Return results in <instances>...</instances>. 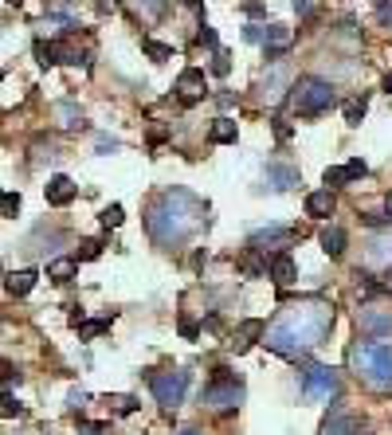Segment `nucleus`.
<instances>
[{"instance_id": "44", "label": "nucleus", "mask_w": 392, "mask_h": 435, "mask_svg": "<svg viewBox=\"0 0 392 435\" xmlns=\"http://www.w3.org/2000/svg\"><path fill=\"white\" fill-rule=\"evenodd\" d=\"M384 224H392V193H389V200H384Z\"/></svg>"}, {"instance_id": "23", "label": "nucleus", "mask_w": 392, "mask_h": 435, "mask_svg": "<svg viewBox=\"0 0 392 435\" xmlns=\"http://www.w3.org/2000/svg\"><path fill=\"white\" fill-rule=\"evenodd\" d=\"M365 110H369V98L365 95H361V98H349V102H345V122H349V126H361Z\"/></svg>"}, {"instance_id": "5", "label": "nucleus", "mask_w": 392, "mask_h": 435, "mask_svg": "<svg viewBox=\"0 0 392 435\" xmlns=\"http://www.w3.org/2000/svg\"><path fill=\"white\" fill-rule=\"evenodd\" d=\"M337 392H342V380H337L333 369H326V365H310L306 373H302V396L306 400H333Z\"/></svg>"}, {"instance_id": "43", "label": "nucleus", "mask_w": 392, "mask_h": 435, "mask_svg": "<svg viewBox=\"0 0 392 435\" xmlns=\"http://www.w3.org/2000/svg\"><path fill=\"white\" fill-rule=\"evenodd\" d=\"M294 12H298V16H310L314 8H310V0H294Z\"/></svg>"}, {"instance_id": "20", "label": "nucleus", "mask_w": 392, "mask_h": 435, "mask_svg": "<svg viewBox=\"0 0 392 435\" xmlns=\"http://www.w3.org/2000/svg\"><path fill=\"white\" fill-rule=\"evenodd\" d=\"M263 329H267V326H263L259 318H247L244 326L235 329V338H239V341H235V349L244 353V349H247V345H251V341H255V338H263Z\"/></svg>"}, {"instance_id": "33", "label": "nucleus", "mask_w": 392, "mask_h": 435, "mask_svg": "<svg viewBox=\"0 0 392 435\" xmlns=\"http://www.w3.org/2000/svg\"><path fill=\"white\" fill-rule=\"evenodd\" d=\"M110 404L118 408V416H134V412H137V400L134 396H114Z\"/></svg>"}, {"instance_id": "27", "label": "nucleus", "mask_w": 392, "mask_h": 435, "mask_svg": "<svg viewBox=\"0 0 392 435\" xmlns=\"http://www.w3.org/2000/svg\"><path fill=\"white\" fill-rule=\"evenodd\" d=\"M102 228H118V224H122L126 220V212H122V204H110V208H102Z\"/></svg>"}, {"instance_id": "1", "label": "nucleus", "mask_w": 392, "mask_h": 435, "mask_svg": "<svg viewBox=\"0 0 392 435\" xmlns=\"http://www.w3.org/2000/svg\"><path fill=\"white\" fill-rule=\"evenodd\" d=\"M330 322H333L330 306L302 302V306H294V310H286L271 329H263V341H267V349L282 353V357H298V353L314 349L330 334Z\"/></svg>"}, {"instance_id": "28", "label": "nucleus", "mask_w": 392, "mask_h": 435, "mask_svg": "<svg viewBox=\"0 0 392 435\" xmlns=\"http://www.w3.org/2000/svg\"><path fill=\"white\" fill-rule=\"evenodd\" d=\"M20 400L16 396H8V392H0V416H4V420H12V416H20Z\"/></svg>"}, {"instance_id": "31", "label": "nucleus", "mask_w": 392, "mask_h": 435, "mask_svg": "<svg viewBox=\"0 0 392 435\" xmlns=\"http://www.w3.org/2000/svg\"><path fill=\"white\" fill-rule=\"evenodd\" d=\"M98 255H102V243H98V240H83L75 259H98Z\"/></svg>"}, {"instance_id": "10", "label": "nucleus", "mask_w": 392, "mask_h": 435, "mask_svg": "<svg viewBox=\"0 0 392 435\" xmlns=\"http://www.w3.org/2000/svg\"><path fill=\"white\" fill-rule=\"evenodd\" d=\"M43 196H48V204H55V208H67L79 196V184L67 177V173H55L48 184H43Z\"/></svg>"}, {"instance_id": "2", "label": "nucleus", "mask_w": 392, "mask_h": 435, "mask_svg": "<svg viewBox=\"0 0 392 435\" xmlns=\"http://www.w3.org/2000/svg\"><path fill=\"white\" fill-rule=\"evenodd\" d=\"M149 235L161 243V247H177L184 243L193 231L204 228V204L196 200L193 193H184V188H169V193H161L149 208Z\"/></svg>"}, {"instance_id": "45", "label": "nucleus", "mask_w": 392, "mask_h": 435, "mask_svg": "<svg viewBox=\"0 0 392 435\" xmlns=\"http://www.w3.org/2000/svg\"><path fill=\"white\" fill-rule=\"evenodd\" d=\"M181 435H204V432H200V427H184Z\"/></svg>"}, {"instance_id": "8", "label": "nucleus", "mask_w": 392, "mask_h": 435, "mask_svg": "<svg viewBox=\"0 0 392 435\" xmlns=\"http://www.w3.org/2000/svg\"><path fill=\"white\" fill-rule=\"evenodd\" d=\"M294 240H298V231L294 228H275V224H271V228L255 231L247 247H251V251H279L282 255V247H291Z\"/></svg>"}, {"instance_id": "37", "label": "nucleus", "mask_w": 392, "mask_h": 435, "mask_svg": "<svg viewBox=\"0 0 392 435\" xmlns=\"http://www.w3.org/2000/svg\"><path fill=\"white\" fill-rule=\"evenodd\" d=\"M291 133H294V126L286 118H275V137H279V142H291Z\"/></svg>"}, {"instance_id": "32", "label": "nucleus", "mask_w": 392, "mask_h": 435, "mask_svg": "<svg viewBox=\"0 0 392 435\" xmlns=\"http://www.w3.org/2000/svg\"><path fill=\"white\" fill-rule=\"evenodd\" d=\"M282 83H286V71H282V67H279V71H271V102H279V95H282Z\"/></svg>"}, {"instance_id": "36", "label": "nucleus", "mask_w": 392, "mask_h": 435, "mask_svg": "<svg viewBox=\"0 0 392 435\" xmlns=\"http://www.w3.org/2000/svg\"><path fill=\"white\" fill-rule=\"evenodd\" d=\"M196 44H204V48H216V28L200 24V32H196Z\"/></svg>"}, {"instance_id": "41", "label": "nucleus", "mask_w": 392, "mask_h": 435, "mask_svg": "<svg viewBox=\"0 0 392 435\" xmlns=\"http://www.w3.org/2000/svg\"><path fill=\"white\" fill-rule=\"evenodd\" d=\"M141 4H146V12H149V16H157L161 8H165V0H141Z\"/></svg>"}, {"instance_id": "48", "label": "nucleus", "mask_w": 392, "mask_h": 435, "mask_svg": "<svg viewBox=\"0 0 392 435\" xmlns=\"http://www.w3.org/2000/svg\"><path fill=\"white\" fill-rule=\"evenodd\" d=\"M188 4H193V0H188Z\"/></svg>"}, {"instance_id": "7", "label": "nucleus", "mask_w": 392, "mask_h": 435, "mask_svg": "<svg viewBox=\"0 0 392 435\" xmlns=\"http://www.w3.org/2000/svg\"><path fill=\"white\" fill-rule=\"evenodd\" d=\"M184 385H188V373H153L149 376L153 400H157L161 408H177L184 400Z\"/></svg>"}, {"instance_id": "11", "label": "nucleus", "mask_w": 392, "mask_h": 435, "mask_svg": "<svg viewBox=\"0 0 392 435\" xmlns=\"http://www.w3.org/2000/svg\"><path fill=\"white\" fill-rule=\"evenodd\" d=\"M177 95H181L184 106L200 102V98H204V71H200V67H188V71H181V79H177Z\"/></svg>"}, {"instance_id": "18", "label": "nucleus", "mask_w": 392, "mask_h": 435, "mask_svg": "<svg viewBox=\"0 0 392 435\" xmlns=\"http://www.w3.org/2000/svg\"><path fill=\"white\" fill-rule=\"evenodd\" d=\"M318 240H322V251L330 255V259H337V255L345 251V231L337 228V224H330V228H322V235H318Z\"/></svg>"}, {"instance_id": "16", "label": "nucleus", "mask_w": 392, "mask_h": 435, "mask_svg": "<svg viewBox=\"0 0 392 435\" xmlns=\"http://www.w3.org/2000/svg\"><path fill=\"white\" fill-rule=\"evenodd\" d=\"M267 184L275 193L294 188V184H298V169H291V165H267Z\"/></svg>"}, {"instance_id": "17", "label": "nucleus", "mask_w": 392, "mask_h": 435, "mask_svg": "<svg viewBox=\"0 0 392 435\" xmlns=\"http://www.w3.org/2000/svg\"><path fill=\"white\" fill-rule=\"evenodd\" d=\"M322 435H357V423L349 420L342 408H333L330 416H326V423H322Z\"/></svg>"}, {"instance_id": "15", "label": "nucleus", "mask_w": 392, "mask_h": 435, "mask_svg": "<svg viewBox=\"0 0 392 435\" xmlns=\"http://www.w3.org/2000/svg\"><path fill=\"white\" fill-rule=\"evenodd\" d=\"M36 271H12V275L4 278V290L12 294V298H24V294H32V287H36Z\"/></svg>"}, {"instance_id": "49", "label": "nucleus", "mask_w": 392, "mask_h": 435, "mask_svg": "<svg viewBox=\"0 0 392 435\" xmlns=\"http://www.w3.org/2000/svg\"><path fill=\"white\" fill-rule=\"evenodd\" d=\"M0 271H4V267H0Z\"/></svg>"}, {"instance_id": "4", "label": "nucleus", "mask_w": 392, "mask_h": 435, "mask_svg": "<svg viewBox=\"0 0 392 435\" xmlns=\"http://www.w3.org/2000/svg\"><path fill=\"white\" fill-rule=\"evenodd\" d=\"M291 90H294L291 102H294V110H298L302 118H318V114H326V110L337 106V90H333V83H326V79H314V75L298 79Z\"/></svg>"}, {"instance_id": "26", "label": "nucleus", "mask_w": 392, "mask_h": 435, "mask_svg": "<svg viewBox=\"0 0 392 435\" xmlns=\"http://www.w3.org/2000/svg\"><path fill=\"white\" fill-rule=\"evenodd\" d=\"M110 322L106 318H98V322H79V338H98V334H106Z\"/></svg>"}, {"instance_id": "12", "label": "nucleus", "mask_w": 392, "mask_h": 435, "mask_svg": "<svg viewBox=\"0 0 392 435\" xmlns=\"http://www.w3.org/2000/svg\"><path fill=\"white\" fill-rule=\"evenodd\" d=\"M291 28H279V24H271L267 28V36H263V55H267L271 63H279L282 55H286V48H291Z\"/></svg>"}, {"instance_id": "25", "label": "nucleus", "mask_w": 392, "mask_h": 435, "mask_svg": "<svg viewBox=\"0 0 392 435\" xmlns=\"http://www.w3.org/2000/svg\"><path fill=\"white\" fill-rule=\"evenodd\" d=\"M141 48H146V55H149L153 63H165V59H173V48H169V44H157V39H146Z\"/></svg>"}, {"instance_id": "24", "label": "nucleus", "mask_w": 392, "mask_h": 435, "mask_svg": "<svg viewBox=\"0 0 392 435\" xmlns=\"http://www.w3.org/2000/svg\"><path fill=\"white\" fill-rule=\"evenodd\" d=\"M322 181H326V188H342V184H349V173H345V165H330V169L322 173Z\"/></svg>"}, {"instance_id": "29", "label": "nucleus", "mask_w": 392, "mask_h": 435, "mask_svg": "<svg viewBox=\"0 0 392 435\" xmlns=\"http://www.w3.org/2000/svg\"><path fill=\"white\" fill-rule=\"evenodd\" d=\"M16 212H20V196H16V193H0V216L12 220Z\"/></svg>"}, {"instance_id": "13", "label": "nucleus", "mask_w": 392, "mask_h": 435, "mask_svg": "<svg viewBox=\"0 0 392 435\" xmlns=\"http://www.w3.org/2000/svg\"><path fill=\"white\" fill-rule=\"evenodd\" d=\"M267 275L275 278V287H291L294 278H298V267H294V259H291V255L282 251V255H275V259H271Z\"/></svg>"}, {"instance_id": "30", "label": "nucleus", "mask_w": 392, "mask_h": 435, "mask_svg": "<svg viewBox=\"0 0 392 435\" xmlns=\"http://www.w3.org/2000/svg\"><path fill=\"white\" fill-rule=\"evenodd\" d=\"M36 55H39V63H43V67H55V44H43V39H39L36 44Z\"/></svg>"}, {"instance_id": "6", "label": "nucleus", "mask_w": 392, "mask_h": 435, "mask_svg": "<svg viewBox=\"0 0 392 435\" xmlns=\"http://www.w3.org/2000/svg\"><path fill=\"white\" fill-rule=\"evenodd\" d=\"M200 404L204 408H212V412H232V408H239L244 404V385L239 380H212L204 392H200Z\"/></svg>"}, {"instance_id": "14", "label": "nucleus", "mask_w": 392, "mask_h": 435, "mask_svg": "<svg viewBox=\"0 0 392 435\" xmlns=\"http://www.w3.org/2000/svg\"><path fill=\"white\" fill-rule=\"evenodd\" d=\"M306 216H314V220L333 216V193L330 188H318V193L306 196Z\"/></svg>"}, {"instance_id": "3", "label": "nucleus", "mask_w": 392, "mask_h": 435, "mask_svg": "<svg viewBox=\"0 0 392 435\" xmlns=\"http://www.w3.org/2000/svg\"><path fill=\"white\" fill-rule=\"evenodd\" d=\"M349 365L373 392H392V341L369 338L349 349Z\"/></svg>"}, {"instance_id": "21", "label": "nucleus", "mask_w": 392, "mask_h": 435, "mask_svg": "<svg viewBox=\"0 0 392 435\" xmlns=\"http://www.w3.org/2000/svg\"><path fill=\"white\" fill-rule=\"evenodd\" d=\"M216 145H232L235 142V122L232 118H216L212 122V133H208Z\"/></svg>"}, {"instance_id": "42", "label": "nucleus", "mask_w": 392, "mask_h": 435, "mask_svg": "<svg viewBox=\"0 0 392 435\" xmlns=\"http://www.w3.org/2000/svg\"><path fill=\"white\" fill-rule=\"evenodd\" d=\"M244 12H247V16H263V12H267V8H263L259 0H251V4H244Z\"/></svg>"}, {"instance_id": "46", "label": "nucleus", "mask_w": 392, "mask_h": 435, "mask_svg": "<svg viewBox=\"0 0 392 435\" xmlns=\"http://www.w3.org/2000/svg\"><path fill=\"white\" fill-rule=\"evenodd\" d=\"M384 90H389V95H392V75H389V79H384Z\"/></svg>"}, {"instance_id": "39", "label": "nucleus", "mask_w": 392, "mask_h": 435, "mask_svg": "<svg viewBox=\"0 0 392 435\" xmlns=\"http://www.w3.org/2000/svg\"><path fill=\"white\" fill-rule=\"evenodd\" d=\"M79 435H106V423H83Z\"/></svg>"}, {"instance_id": "35", "label": "nucleus", "mask_w": 392, "mask_h": 435, "mask_svg": "<svg viewBox=\"0 0 392 435\" xmlns=\"http://www.w3.org/2000/svg\"><path fill=\"white\" fill-rule=\"evenodd\" d=\"M263 36H267V24H247L244 28V39H247V44H263Z\"/></svg>"}, {"instance_id": "34", "label": "nucleus", "mask_w": 392, "mask_h": 435, "mask_svg": "<svg viewBox=\"0 0 392 435\" xmlns=\"http://www.w3.org/2000/svg\"><path fill=\"white\" fill-rule=\"evenodd\" d=\"M345 173H349V181H361V177H369V165L361 157H353L349 165H345Z\"/></svg>"}, {"instance_id": "19", "label": "nucleus", "mask_w": 392, "mask_h": 435, "mask_svg": "<svg viewBox=\"0 0 392 435\" xmlns=\"http://www.w3.org/2000/svg\"><path fill=\"white\" fill-rule=\"evenodd\" d=\"M79 275V259H51L48 263V278L51 282H71Z\"/></svg>"}, {"instance_id": "40", "label": "nucleus", "mask_w": 392, "mask_h": 435, "mask_svg": "<svg viewBox=\"0 0 392 435\" xmlns=\"http://www.w3.org/2000/svg\"><path fill=\"white\" fill-rule=\"evenodd\" d=\"M181 334H184V338H196L200 329H196V322H193V318H181Z\"/></svg>"}, {"instance_id": "47", "label": "nucleus", "mask_w": 392, "mask_h": 435, "mask_svg": "<svg viewBox=\"0 0 392 435\" xmlns=\"http://www.w3.org/2000/svg\"><path fill=\"white\" fill-rule=\"evenodd\" d=\"M8 4H24V0H8Z\"/></svg>"}, {"instance_id": "9", "label": "nucleus", "mask_w": 392, "mask_h": 435, "mask_svg": "<svg viewBox=\"0 0 392 435\" xmlns=\"http://www.w3.org/2000/svg\"><path fill=\"white\" fill-rule=\"evenodd\" d=\"M357 326H361V334H369V338H389L392 334V314L389 310H377V306H361Z\"/></svg>"}, {"instance_id": "38", "label": "nucleus", "mask_w": 392, "mask_h": 435, "mask_svg": "<svg viewBox=\"0 0 392 435\" xmlns=\"http://www.w3.org/2000/svg\"><path fill=\"white\" fill-rule=\"evenodd\" d=\"M228 67H232V63H228V55H224V51H216V63H212V71H216V75H228Z\"/></svg>"}, {"instance_id": "22", "label": "nucleus", "mask_w": 392, "mask_h": 435, "mask_svg": "<svg viewBox=\"0 0 392 435\" xmlns=\"http://www.w3.org/2000/svg\"><path fill=\"white\" fill-rule=\"evenodd\" d=\"M239 271H244L247 278H259V275H267V263L259 259V251H247L244 259H239Z\"/></svg>"}]
</instances>
